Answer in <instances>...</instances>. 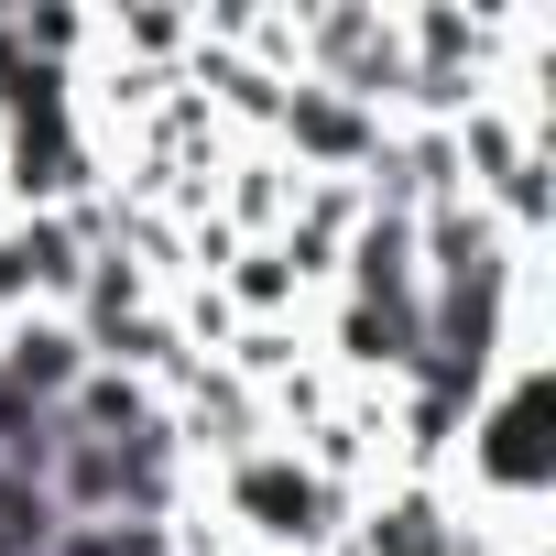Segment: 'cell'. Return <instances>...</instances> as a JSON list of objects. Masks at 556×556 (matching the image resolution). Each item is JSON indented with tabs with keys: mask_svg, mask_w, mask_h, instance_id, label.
Masks as SVG:
<instances>
[{
	"mask_svg": "<svg viewBox=\"0 0 556 556\" xmlns=\"http://www.w3.org/2000/svg\"><path fill=\"white\" fill-rule=\"evenodd\" d=\"M556 480V437H545V361H513L480 404H469V502L480 513H534Z\"/></svg>",
	"mask_w": 556,
	"mask_h": 556,
	"instance_id": "6da1fadb",
	"label": "cell"
},
{
	"mask_svg": "<svg viewBox=\"0 0 556 556\" xmlns=\"http://www.w3.org/2000/svg\"><path fill=\"white\" fill-rule=\"evenodd\" d=\"M229 513H240L262 545L306 556V545H339L350 491H339L317 458H295V447H240V458H229Z\"/></svg>",
	"mask_w": 556,
	"mask_h": 556,
	"instance_id": "7a4b0ae2",
	"label": "cell"
},
{
	"mask_svg": "<svg viewBox=\"0 0 556 556\" xmlns=\"http://www.w3.org/2000/svg\"><path fill=\"white\" fill-rule=\"evenodd\" d=\"M458 523H469V513H447L426 480H393V491H371L361 523H339V534H350V556H458Z\"/></svg>",
	"mask_w": 556,
	"mask_h": 556,
	"instance_id": "3957f363",
	"label": "cell"
},
{
	"mask_svg": "<svg viewBox=\"0 0 556 556\" xmlns=\"http://www.w3.org/2000/svg\"><path fill=\"white\" fill-rule=\"evenodd\" d=\"M273 121H285V142H295L306 164H371V153H382V121H371L361 99H339V88H295Z\"/></svg>",
	"mask_w": 556,
	"mask_h": 556,
	"instance_id": "277c9868",
	"label": "cell"
}]
</instances>
